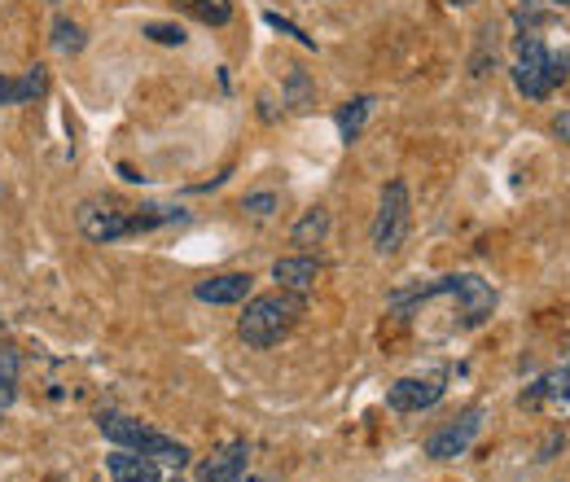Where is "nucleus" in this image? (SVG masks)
<instances>
[{
	"mask_svg": "<svg viewBox=\"0 0 570 482\" xmlns=\"http://www.w3.org/2000/svg\"><path fill=\"white\" fill-rule=\"evenodd\" d=\"M298 316H303V294H289V289L255 294V298L246 303L242 321H237V334H242V343L246 346L268 351V346H277L282 338L294 334Z\"/></svg>",
	"mask_w": 570,
	"mask_h": 482,
	"instance_id": "nucleus-1",
	"label": "nucleus"
},
{
	"mask_svg": "<svg viewBox=\"0 0 570 482\" xmlns=\"http://www.w3.org/2000/svg\"><path fill=\"white\" fill-rule=\"evenodd\" d=\"M97 430H101L110 443H119V447H128V452H141L149 461L176 465V470L194 456L180 439H171V434H163V430H149V425H141V421H132V416H124V413H101L97 416Z\"/></svg>",
	"mask_w": 570,
	"mask_h": 482,
	"instance_id": "nucleus-2",
	"label": "nucleus"
},
{
	"mask_svg": "<svg viewBox=\"0 0 570 482\" xmlns=\"http://www.w3.org/2000/svg\"><path fill=\"white\" fill-rule=\"evenodd\" d=\"M558 83H562V75H558L549 40L540 31H522L518 45H513V88L531 101H544Z\"/></svg>",
	"mask_w": 570,
	"mask_h": 482,
	"instance_id": "nucleus-3",
	"label": "nucleus"
},
{
	"mask_svg": "<svg viewBox=\"0 0 570 482\" xmlns=\"http://www.w3.org/2000/svg\"><path fill=\"white\" fill-rule=\"evenodd\" d=\"M409 228H413V198H409V185L404 180H391L382 189V203H377V215H373V250L386 259L395 255L404 242H409Z\"/></svg>",
	"mask_w": 570,
	"mask_h": 482,
	"instance_id": "nucleus-4",
	"label": "nucleus"
},
{
	"mask_svg": "<svg viewBox=\"0 0 570 482\" xmlns=\"http://www.w3.org/2000/svg\"><path fill=\"white\" fill-rule=\"evenodd\" d=\"M171 215H132V210L115 207V203H83L79 207V233L97 246H110V242H124L132 233H145L154 224H163Z\"/></svg>",
	"mask_w": 570,
	"mask_h": 482,
	"instance_id": "nucleus-5",
	"label": "nucleus"
},
{
	"mask_svg": "<svg viewBox=\"0 0 570 482\" xmlns=\"http://www.w3.org/2000/svg\"><path fill=\"white\" fill-rule=\"evenodd\" d=\"M479 430H483V409L474 404V409H465L456 421H448L443 430H434V434H430L426 456L430 461H456V456H465V452H470V443L479 439Z\"/></svg>",
	"mask_w": 570,
	"mask_h": 482,
	"instance_id": "nucleus-6",
	"label": "nucleus"
},
{
	"mask_svg": "<svg viewBox=\"0 0 570 482\" xmlns=\"http://www.w3.org/2000/svg\"><path fill=\"white\" fill-rule=\"evenodd\" d=\"M448 281V294H456L461 298V325L465 329H474V325H483L492 312H497V289L483 281V276H443Z\"/></svg>",
	"mask_w": 570,
	"mask_h": 482,
	"instance_id": "nucleus-7",
	"label": "nucleus"
},
{
	"mask_svg": "<svg viewBox=\"0 0 570 482\" xmlns=\"http://www.w3.org/2000/svg\"><path fill=\"white\" fill-rule=\"evenodd\" d=\"M443 400V377H400L386 391V404L395 413H426Z\"/></svg>",
	"mask_w": 570,
	"mask_h": 482,
	"instance_id": "nucleus-8",
	"label": "nucleus"
},
{
	"mask_svg": "<svg viewBox=\"0 0 570 482\" xmlns=\"http://www.w3.org/2000/svg\"><path fill=\"white\" fill-rule=\"evenodd\" d=\"M246 461H250L246 439H233L198 465V482H246Z\"/></svg>",
	"mask_w": 570,
	"mask_h": 482,
	"instance_id": "nucleus-9",
	"label": "nucleus"
},
{
	"mask_svg": "<svg viewBox=\"0 0 570 482\" xmlns=\"http://www.w3.org/2000/svg\"><path fill=\"white\" fill-rule=\"evenodd\" d=\"M540 404H549V409H570V364L544 373L531 391H522V409H540Z\"/></svg>",
	"mask_w": 570,
	"mask_h": 482,
	"instance_id": "nucleus-10",
	"label": "nucleus"
},
{
	"mask_svg": "<svg viewBox=\"0 0 570 482\" xmlns=\"http://www.w3.org/2000/svg\"><path fill=\"white\" fill-rule=\"evenodd\" d=\"M203 303H215V307H228V303H246L250 298V273H219L212 281H198L194 289Z\"/></svg>",
	"mask_w": 570,
	"mask_h": 482,
	"instance_id": "nucleus-11",
	"label": "nucleus"
},
{
	"mask_svg": "<svg viewBox=\"0 0 570 482\" xmlns=\"http://www.w3.org/2000/svg\"><path fill=\"white\" fill-rule=\"evenodd\" d=\"M273 281L289 289V294H307L316 281H321V264L312 255H289V259H277L273 264Z\"/></svg>",
	"mask_w": 570,
	"mask_h": 482,
	"instance_id": "nucleus-12",
	"label": "nucleus"
},
{
	"mask_svg": "<svg viewBox=\"0 0 570 482\" xmlns=\"http://www.w3.org/2000/svg\"><path fill=\"white\" fill-rule=\"evenodd\" d=\"M106 474L110 482H163L158 479V461H149L141 452H115V456H106Z\"/></svg>",
	"mask_w": 570,
	"mask_h": 482,
	"instance_id": "nucleus-13",
	"label": "nucleus"
},
{
	"mask_svg": "<svg viewBox=\"0 0 570 482\" xmlns=\"http://www.w3.org/2000/svg\"><path fill=\"white\" fill-rule=\"evenodd\" d=\"M18 368H22L18 346L0 334V413H4V409L18 400Z\"/></svg>",
	"mask_w": 570,
	"mask_h": 482,
	"instance_id": "nucleus-14",
	"label": "nucleus"
},
{
	"mask_svg": "<svg viewBox=\"0 0 570 482\" xmlns=\"http://www.w3.org/2000/svg\"><path fill=\"white\" fill-rule=\"evenodd\" d=\"M330 237V210L325 207H312L303 210V219L294 224V233H289V242L294 246H321Z\"/></svg>",
	"mask_w": 570,
	"mask_h": 482,
	"instance_id": "nucleus-15",
	"label": "nucleus"
},
{
	"mask_svg": "<svg viewBox=\"0 0 570 482\" xmlns=\"http://www.w3.org/2000/svg\"><path fill=\"white\" fill-rule=\"evenodd\" d=\"M368 115H373V97H356V101H347V106L338 110V137L352 145V140L364 132V119H368Z\"/></svg>",
	"mask_w": 570,
	"mask_h": 482,
	"instance_id": "nucleus-16",
	"label": "nucleus"
},
{
	"mask_svg": "<svg viewBox=\"0 0 570 482\" xmlns=\"http://www.w3.org/2000/svg\"><path fill=\"white\" fill-rule=\"evenodd\" d=\"M198 22H207V27H224L228 18H233V0H180Z\"/></svg>",
	"mask_w": 570,
	"mask_h": 482,
	"instance_id": "nucleus-17",
	"label": "nucleus"
},
{
	"mask_svg": "<svg viewBox=\"0 0 570 482\" xmlns=\"http://www.w3.org/2000/svg\"><path fill=\"white\" fill-rule=\"evenodd\" d=\"M83 27L79 22H71V18H58L53 22V49L58 53H67V58H75V53H83Z\"/></svg>",
	"mask_w": 570,
	"mask_h": 482,
	"instance_id": "nucleus-18",
	"label": "nucleus"
},
{
	"mask_svg": "<svg viewBox=\"0 0 570 482\" xmlns=\"http://www.w3.org/2000/svg\"><path fill=\"white\" fill-rule=\"evenodd\" d=\"M45 88H49V70L40 67V62H36V67H27V70H22V79H18V92H22V106H27V101H36V97H40Z\"/></svg>",
	"mask_w": 570,
	"mask_h": 482,
	"instance_id": "nucleus-19",
	"label": "nucleus"
},
{
	"mask_svg": "<svg viewBox=\"0 0 570 482\" xmlns=\"http://www.w3.org/2000/svg\"><path fill=\"white\" fill-rule=\"evenodd\" d=\"M145 31H149L158 45H185V31H180V27H171V22H149Z\"/></svg>",
	"mask_w": 570,
	"mask_h": 482,
	"instance_id": "nucleus-20",
	"label": "nucleus"
},
{
	"mask_svg": "<svg viewBox=\"0 0 570 482\" xmlns=\"http://www.w3.org/2000/svg\"><path fill=\"white\" fill-rule=\"evenodd\" d=\"M307 97H312V92H307V75L294 70V75H289V106H294V110H307Z\"/></svg>",
	"mask_w": 570,
	"mask_h": 482,
	"instance_id": "nucleus-21",
	"label": "nucleus"
},
{
	"mask_svg": "<svg viewBox=\"0 0 570 482\" xmlns=\"http://www.w3.org/2000/svg\"><path fill=\"white\" fill-rule=\"evenodd\" d=\"M242 210H250V215H259V219H264V215H273V210H277V194H250V198L242 203Z\"/></svg>",
	"mask_w": 570,
	"mask_h": 482,
	"instance_id": "nucleus-22",
	"label": "nucleus"
},
{
	"mask_svg": "<svg viewBox=\"0 0 570 482\" xmlns=\"http://www.w3.org/2000/svg\"><path fill=\"white\" fill-rule=\"evenodd\" d=\"M0 106H22V92H18V79L0 75Z\"/></svg>",
	"mask_w": 570,
	"mask_h": 482,
	"instance_id": "nucleus-23",
	"label": "nucleus"
},
{
	"mask_svg": "<svg viewBox=\"0 0 570 482\" xmlns=\"http://www.w3.org/2000/svg\"><path fill=\"white\" fill-rule=\"evenodd\" d=\"M553 137H558V140H570V110H562V115L553 119Z\"/></svg>",
	"mask_w": 570,
	"mask_h": 482,
	"instance_id": "nucleus-24",
	"label": "nucleus"
},
{
	"mask_svg": "<svg viewBox=\"0 0 570 482\" xmlns=\"http://www.w3.org/2000/svg\"><path fill=\"white\" fill-rule=\"evenodd\" d=\"M448 4H474V0H448Z\"/></svg>",
	"mask_w": 570,
	"mask_h": 482,
	"instance_id": "nucleus-25",
	"label": "nucleus"
},
{
	"mask_svg": "<svg viewBox=\"0 0 570 482\" xmlns=\"http://www.w3.org/2000/svg\"><path fill=\"white\" fill-rule=\"evenodd\" d=\"M250 482H268V479H250Z\"/></svg>",
	"mask_w": 570,
	"mask_h": 482,
	"instance_id": "nucleus-26",
	"label": "nucleus"
},
{
	"mask_svg": "<svg viewBox=\"0 0 570 482\" xmlns=\"http://www.w3.org/2000/svg\"><path fill=\"white\" fill-rule=\"evenodd\" d=\"M171 482H180V479H171Z\"/></svg>",
	"mask_w": 570,
	"mask_h": 482,
	"instance_id": "nucleus-27",
	"label": "nucleus"
}]
</instances>
